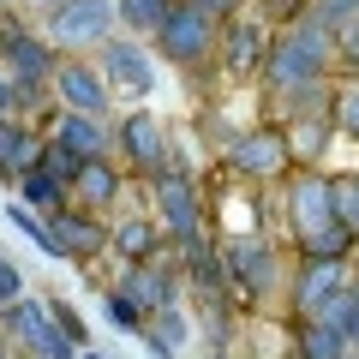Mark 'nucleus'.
Segmentation results:
<instances>
[{
    "label": "nucleus",
    "mask_w": 359,
    "mask_h": 359,
    "mask_svg": "<svg viewBox=\"0 0 359 359\" xmlns=\"http://www.w3.org/2000/svg\"><path fill=\"white\" fill-rule=\"evenodd\" d=\"M282 222H287V240L299 245V257H347L359 245L353 228L341 222V210H335V180L318 174V168L287 174Z\"/></svg>",
    "instance_id": "f257e3e1"
},
{
    "label": "nucleus",
    "mask_w": 359,
    "mask_h": 359,
    "mask_svg": "<svg viewBox=\"0 0 359 359\" xmlns=\"http://www.w3.org/2000/svg\"><path fill=\"white\" fill-rule=\"evenodd\" d=\"M264 84L276 96H299V90L335 84V36L311 18H294L287 30H276V48L264 60Z\"/></svg>",
    "instance_id": "f03ea898"
},
{
    "label": "nucleus",
    "mask_w": 359,
    "mask_h": 359,
    "mask_svg": "<svg viewBox=\"0 0 359 359\" xmlns=\"http://www.w3.org/2000/svg\"><path fill=\"white\" fill-rule=\"evenodd\" d=\"M42 36L54 42V54H102L120 36V13L114 0H54L42 13Z\"/></svg>",
    "instance_id": "7ed1b4c3"
},
{
    "label": "nucleus",
    "mask_w": 359,
    "mask_h": 359,
    "mask_svg": "<svg viewBox=\"0 0 359 359\" xmlns=\"http://www.w3.org/2000/svg\"><path fill=\"white\" fill-rule=\"evenodd\" d=\"M216 48H222V18L204 13L198 0H174L168 25L156 30V54L168 66H180V72H198V66L216 60Z\"/></svg>",
    "instance_id": "20e7f679"
},
{
    "label": "nucleus",
    "mask_w": 359,
    "mask_h": 359,
    "mask_svg": "<svg viewBox=\"0 0 359 359\" xmlns=\"http://www.w3.org/2000/svg\"><path fill=\"white\" fill-rule=\"evenodd\" d=\"M114 162L132 180L156 186L162 174H174V150H168V126L156 120V108H126L114 120Z\"/></svg>",
    "instance_id": "39448f33"
},
{
    "label": "nucleus",
    "mask_w": 359,
    "mask_h": 359,
    "mask_svg": "<svg viewBox=\"0 0 359 359\" xmlns=\"http://www.w3.org/2000/svg\"><path fill=\"white\" fill-rule=\"evenodd\" d=\"M222 264H228V282L240 299H252V306H264V299L287 294V276H282V252L269 240H257V233H240V240L222 245Z\"/></svg>",
    "instance_id": "423d86ee"
},
{
    "label": "nucleus",
    "mask_w": 359,
    "mask_h": 359,
    "mask_svg": "<svg viewBox=\"0 0 359 359\" xmlns=\"http://www.w3.org/2000/svg\"><path fill=\"white\" fill-rule=\"evenodd\" d=\"M0 66L25 84L30 102H42V96H48V84H54L60 54H54V42L42 36V30H30V25H18V18H6V25H0Z\"/></svg>",
    "instance_id": "0eeeda50"
},
{
    "label": "nucleus",
    "mask_w": 359,
    "mask_h": 359,
    "mask_svg": "<svg viewBox=\"0 0 359 359\" xmlns=\"http://www.w3.org/2000/svg\"><path fill=\"white\" fill-rule=\"evenodd\" d=\"M222 162H228V174L252 180V186H269V180H287L294 150H287V132L282 126H252V132H233V138H228Z\"/></svg>",
    "instance_id": "6e6552de"
},
{
    "label": "nucleus",
    "mask_w": 359,
    "mask_h": 359,
    "mask_svg": "<svg viewBox=\"0 0 359 359\" xmlns=\"http://www.w3.org/2000/svg\"><path fill=\"white\" fill-rule=\"evenodd\" d=\"M48 96H54V108H66V114H90V120H108V114H114V90H108L102 66H96V60H78V54H60Z\"/></svg>",
    "instance_id": "1a4fd4ad"
},
{
    "label": "nucleus",
    "mask_w": 359,
    "mask_h": 359,
    "mask_svg": "<svg viewBox=\"0 0 359 359\" xmlns=\"http://www.w3.org/2000/svg\"><path fill=\"white\" fill-rule=\"evenodd\" d=\"M353 282H359V276H353L347 257H299L294 276H287V311H294V323L299 318H318V311L330 306L341 287H353Z\"/></svg>",
    "instance_id": "9d476101"
},
{
    "label": "nucleus",
    "mask_w": 359,
    "mask_h": 359,
    "mask_svg": "<svg viewBox=\"0 0 359 359\" xmlns=\"http://www.w3.org/2000/svg\"><path fill=\"white\" fill-rule=\"evenodd\" d=\"M150 216L162 222V233L168 240L180 245V252H186V245H198V233H204V198H198V186L186 174H162L150 186Z\"/></svg>",
    "instance_id": "9b49d317"
},
{
    "label": "nucleus",
    "mask_w": 359,
    "mask_h": 359,
    "mask_svg": "<svg viewBox=\"0 0 359 359\" xmlns=\"http://www.w3.org/2000/svg\"><path fill=\"white\" fill-rule=\"evenodd\" d=\"M90 60L102 66V78H108V90H114V96H150L156 90V54L144 48V36H126V30H120L114 42H108L102 54H90Z\"/></svg>",
    "instance_id": "f8f14e48"
},
{
    "label": "nucleus",
    "mask_w": 359,
    "mask_h": 359,
    "mask_svg": "<svg viewBox=\"0 0 359 359\" xmlns=\"http://www.w3.org/2000/svg\"><path fill=\"white\" fill-rule=\"evenodd\" d=\"M54 233V252L66 257V264H90L96 252H114V228H108L102 216H90V210L78 204H60L54 216H42Z\"/></svg>",
    "instance_id": "ddd939ff"
},
{
    "label": "nucleus",
    "mask_w": 359,
    "mask_h": 359,
    "mask_svg": "<svg viewBox=\"0 0 359 359\" xmlns=\"http://www.w3.org/2000/svg\"><path fill=\"white\" fill-rule=\"evenodd\" d=\"M269 48H276V30H269L257 13H233L228 25H222V48H216V60L228 66L233 78H252V72H264Z\"/></svg>",
    "instance_id": "4468645a"
},
{
    "label": "nucleus",
    "mask_w": 359,
    "mask_h": 359,
    "mask_svg": "<svg viewBox=\"0 0 359 359\" xmlns=\"http://www.w3.org/2000/svg\"><path fill=\"white\" fill-rule=\"evenodd\" d=\"M114 287H120V294H126L132 306L144 311V318H156V311L180 306V276H174L168 264H126Z\"/></svg>",
    "instance_id": "2eb2a0df"
},
{
    "label": "nucleus",
    "mask_w": 359,
    "mask_h": 359,
    "mask_svg": "<svg viewBox=\"0 0 359 359\" xmlns=\"http://www.w3.org/2000/svg\"><path fill=\"white\" fill-rule=\"evenodd\" d=\"M42 138H54V144H66V150H78L84 162H96V156H114V120H90V114L54 108V120H48Z\"/></svg>",
    "instance_id": "dca6fc26"
},
{
    "label": "nucleus",
    "mask_w": 359,
    "mask_h": 359,
    "mask_svg": "<svg viewBox=\"0 0 359 359\" xmlns=\"http://www.w3.org/2000/svg\"><path fill=\"white\" fill-rule=\"evenodd\" d=\"M126 192V168L114 162V156H96V162H84V174L72 180V204L90 210V216H102L114 198Z\"/></svg>",
    "instance_id": "f3484780"
},
{
    "label": "nucleus",
    "mask_w": 359,
    "mask_h": 359,
    "mask_svg": "<svg viewBox=\"0 0 359 359\" xmlns=\"http://www.w3.org/2000/svg\"><path fill=\"white\" fill-rule=\"evenodd\" d=\"M42 156V132H30V120H0V180L18 186V180L36 168Z\"/></svg>",
    "instance_id": "a211bd4d"
},
{
    "label": "nucleus",
    "mask_w": 359,
    "mask_h": 359,
    "mask_svg": "<svg viewBox=\"0 0 359 359\" xmlns=\"http://www.w3.org/2000/svg\"><path fill=\"white\" fill-rule=\"evenodd\" d=\"M114 252L126 264H162L168 252V233L156 216H132V222H114Z\"/></svg>",
    "instance_id": "6ab92c4d"
},
{
    "label": "nucleus",
    "mask_w": 359,
    "mask_h": 359,
    "mask_svg": "<svg viewBox=\"0 0 359 359\" xmlns=\"http://www.w3.org/2000/svg\"><path fill=\"white\" fill-rule=\"evenodd\" d=\"M186 341H192V318H186V306H168V311H156V318H144V347H150L156 359H180Z\"/></svg>",
    "instance_id": "aec40b11"
},
{
    "label": "nucleus",
    "mask_w": 359,
    "mask_h": 359,
    "mask_svg": "<svg viewBox=\"0 0 359 359\" xmlns=\"http://www.w3.org/2000/svg\"><path fill=\"white\" fill-rule=\"evenodd\" d=\"M287 150H294V162L299 168H318V156L330 150V138H335V120L330 114H306V120H287Z\"/></svg>",
    "instance_id": "412c9836"
},
{
    "label": "nucleus",
    "mask_w": 359,
    "mask_h": 359,
    "mask_svg": "<svg viewBox=\"0 0 359 359\" xmlns=\"http://www.w3.org/2000/svg\"><path fill=\"white\" fill-rule=\"evenodd\" d=\"M347 353H353V341H347L341 330L311 323V318L294 323V359H347Z\"/></svg>",
    "instance_id": "4be33fe9"
},
{
    "label": "nucleus",
    "mask_w": 359,
    "mask_h": 359,
    "mask_svg": "<svg viewBox=\"0 0 359 359\" xmlns=\"http://www.w3.org/2000/svg\"><path fill=\"white\" fill-rule=\"evenodd\" d=\"M114 13H120L126 36H156L168 25V13H174V0H114Z\"/></svg>",
    "instance_id": "5701e85b"
},
{
    "label": "nucleus",
    "mask_w": 359,
    "mask_h": 359,
    "mask_svg": "<svg viewBox=\"0 0 359 359\" xmlns=\"http://www.w3.org/2000/svg\"><path fill=\"white\" fill-rule=\"evenodd\" d=\"M13 198H18V204H30L36 216H54L60 204H72V198H66V186H60V180H48L42 168H30V174L18 180V186H13Z\"/></svg>",
    "instance_id": "b1692460"
},
{
    "label": "nucleus",
    "mask_w": 359,
    "mask_h": 359,
    "mask_svg": "<svg viewBox=\"0 0 359 359\" xmlns=\"http://www.w3.org/2000/svg\"><path fill=\"white\" fill-rule=\"evenodd\" d=\"M0 216H6V228H13L18 240H30V245H36L42 257H60V252H54V233H48V222H42L30 204H18V198H13V204L0 210Z\"/></svg>",
    "instance_id": "393cba45"
},
{
    "label": "nucleus",
    "mask_w": 359,
    "mask_h": 359,
    "mask_svg": "<svg viewBox=\"0 0 359 359\" xmlns=\"http://www.w3.org/2000/svg\"><path fill=\"white\" fill-rule=\"evenodd\" d=\"M36 168H42L48 180H60V186H66V198H72V180L84 174V156H78V150H66V144H54V138H42Z\"/></svg>",
    "instance_id": "a878e982"
},
{
    "label": "nucleus",
    "mask_w": 359,
    "mask_h": 359,
    "mask_svg": "<svg viewBox=\"0 0 359 359\" xmlns=\"http://www.w3.org/2000/svg\"><path fill=\"white\" fill-rule=\"evenodd\" d=\"M330 120L335 132H347V138H359V78H341L330 96Z\"/></svg>",
    "instance_id": "bb28decb"
},
{
    "label": "nucleus",
    "mask_w": 359,
    "mask_h": 359,
    "mask_svg": "<svg viewBox=\"0 0 359 359\" xmlns=\"http://www.w3.org/2000/svg\"><path fill=\"white\" fill-rule=\"evenodd\" d=\"M311 25H323L330 36H341L347 25H359V0H311Z\"/></svg>",
    "instance_id": "cd10ccee"
},
{
    "label": "nucleus",
    "mask_w": 359,
    "mask_h": 359,
    "mask_svg": "<svg viewBox=\"0 0 359 359\" xmlns=\"http://www.w3.org/2000/svg\"><path fill=\"white\" fill-rule=\"evenodd\" d=\"M102 318L114 323V330H126V335H144V311L132 306L120 287H102Z\"/></svg>",
    "instance_id": "c85d7f7f"
},
{
    "label": "nucleus",
    "mask_w": 359,
    "mask_h": 359,
    "mask_svg": "<svg viewBox=\"0 0 359 359\" xmlns=\"http://www.w3.org/2000/svg\"><path fill=\"white\" fill-rule=\"evenodd\" d=\"M48 318H54V330H60L66 341H78V347H90V330H84V318H78V306H72V299H60V294H48Z\"/></svg>",
    "instance_id": "c756f323"
},
{
    "label": "nucleus",
    "mask_w": 359,
    "mask_h": 359,
    "mask_svg": "<svg viewBox=\"0 0 359 359\" xmlns=\"http://www.w3.org/2000/svg\"><path fill=\"white\" fill-rule=\"evenodd\" d=\"M30 108H36V102L25 96V84H18V78L6 72V66H0V120H25Z\"/></svg>",
    "instance_id": "7c9ffc66"
},
{
    "label": "nucleus",
    "mask_w": 359,
    "mask_h": 359,
    "mask_svg": "<svg viewBox=\"0 0 359 359\" xmlns=\"http://www.w3.org/2000/svg\"><path fill=\"white\" fill-rule=\"evenodd\" d=\"M18 299H25V269H18L13 257L0 252V311H6V306H18Z\"/></svg>",
    "instance_id": "2f4dec72"
},
{
    "label": "nucleus",
    "mask_w": 359,
    "mask_h": 359,
    "mask_svg": "<svg viewBox=\"0 0 359 359\" xmlns=\"http://www.w3.org/2000/svg\"><path fill=\"white\" fill-rule=\"evenodd\" d=\"M335 66H341L347 78H359V25H347L341 36H335Z\"/></svg>",
    "instance_id": "473e14b6"
},
{
    "label": "nucleus",
    "mask_w": 359,
    "mask_h": 359,
    "mask_svg": "<svg viewBox=\"0 0 359 359\" xmlns=\"http://www.w3.org/2000/svg\"><path fill=\"white\" fill-rule=\"evenodd\" d=\"M198 6H204V13H216V18H222V25H228V18H233V13H240V0H198Z\"/></svg>",
    "instance_id": "72a5a7b5"
},
{
    "label": "nucleus",
    "mask_w": 359,
    "mask_h": 359,
    "mask_svg": "<svg viewBox=\"0 0 359 359\" xmlns=\"http://www.w3.org/2000/svg\"><path fill=\"white\" fill-rule=\"evenodd\" d=\"M347 341H353V353H359V282H353V323H347Z\"/></svg>",
    "instance_id": "f704fd0d"
},
{
    "label": "nucleus",
    "mask_w": 359,
    "mask_h": 359,
    "mask_svg": "<svg viewBox=\"0 0 359 359\" xmlns=\"http://www.w3.org/2000/svg\"><path fill=\"white\" fill-rule=\"evenodd\" d=\"M18 6H42V13H48V6H54V0H18Z\"/></svg>",
    "instance_id": "c9c22d12"
},
{
    "label": "nucleus",
    "mask_w": 359,
    "mask_h": 359,
    "mask_svg": "<svg viewBox=\"0 0 359 359\" xmlns=\"http://www.w3.org/2000/svg\"><path fill=\"white\" fill-rule=\"evenodd\" d=\"M84 359H108V353H96V347H84Z\"/></svg>",
    "instance_id": "e433bc0d"
},
{
    "label": "nucleus",
    "mask_w": 359,
    "mask_h": 359,
    "mask_svg": "<svg viewBox=\"0 0 359 359\" xmlns=\"http://www.w3.org/2000/svg\"><path fill=\"white\" fill-rule=\"evenodd\" d=\"M204 359H233V353H204Z\"/></svg>",
    "instance_id": "4c0bfd02"
},
{
    "label": "nucleus",
    "mask_w": 359,
    "mask_h": 359,
    "mask_svg": "<svg viewBox=\"0 0 359 359\" xmlns=\"http://www.w3.org/2000/svg\"><path fill=\"white\" fill-rule=\"evenodd\" d=\"M0 6H18V0H0Z\"/></svg>",
    "instance_id": "58836bf2"
},
{
    "label": "nucleus",
    "mask_w": 359,
    "mask_h": 359,
    "mask_svg": "<svg viewBox=\"0 0 359 359\" xmlns=\"http://www.w3.org/2000/svg\"><path fill=\"white\" fill-rule=\"evenodd\" d=\"M353 240H359V222H353Z\"/></svg>",
    "instance_id": "ea45409f"
},
{
    "label": "nucleus",
    "mask_w": 359,
    "mask_h": 359,
    "mask_svg": "<svg viewBox=\"0 0 359 359\" xmlns=\"http://www.w3.org/2000/svg\"><path fill=\"white\" fill-rule=\"evenodd\" d=\"M0 359H6V347H0Z\"/></svg>",
    "instance_id": "a19ab883"
},
{
    "label": "nucleus",
    "mask_w": 359,
    "mask_h": 359,
    "mask_svg": "<svg viewBox=\"0 0 359 359\" xmlns=\"http://www.w3.org/2000/svg\"><path fill=\"white\" fill-rule=\"evenodd\" d=\"M347 359H359V353H347Z\"/></svg>",
    "instance_id": "79ce46f5"
}]
</instances>
